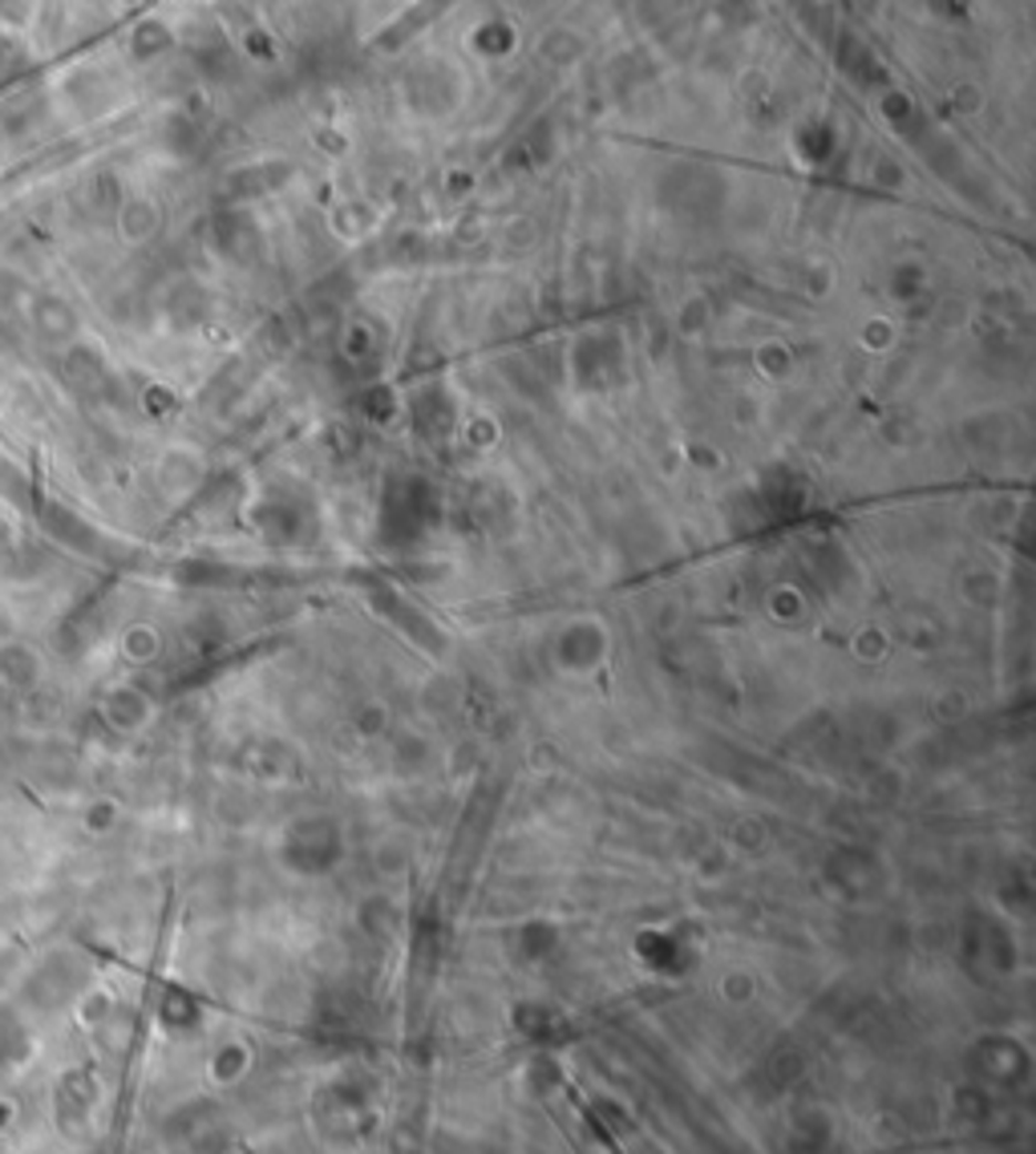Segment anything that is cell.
<instances>
[{
  "mask_svg": "<svg viewBox=\"0 0 1036 1154\" xmlns=\"http://www.w3.org/2000/svg\"><path fill=\"white\" fill-rule=\"evenodd\" d=\"M45 677V657H41V648L33 640H0V684L12 689V693H29L37 689Z\"/></svg>",
  "mask_w": 1036,
  "mask_h": 1154,
  "instance_id": "obj_1",
  "label": "cell"
},
{
  "mask_svg": "<svg viewBox=\"0 0 1036 1154\" xmlns=\"http://www.w3.org/2000/svg\"><path fill=\"white\" fill-rule=\"evenodd\" d=\"M122 657L134 660V664H146V660L158 657V632L146 625H134L122 632Z\"/></svg>",
  "mask_w": 1036,
  "mask_h": 1154,
  "instance_id": "obj_2",
  "label": "cell"
}]
</instances>
